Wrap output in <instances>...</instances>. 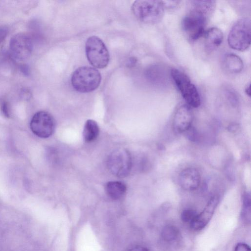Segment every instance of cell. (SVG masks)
Instances as JSON below:
<instances>
[{
    "instance_id": "1",
    "label": "cell",
    "mask_w": 251,
    "mask_h": 251,
    "mask_svg": "<svg viewBox=\"0 0 251 251\" xmlns=\"http://www.w3.org/2000/svg\"><path fill=\"white\" fill-rule=\"evenodd\" d=\"M190 2V10L182 19L181 26L188 38L194 41L204 34L207 19L212 13L202 3L196 1Z\"/></svg>"
},
{
    "instance_id": "2",
    "label": "cell",
    "mask_w": 251,
    "mask_h": 251,
    "mask_svg": "<svg viewBox=\"0 0 251 251\" xmlns=\"http://www.w3.org/2000/svg\"><path fill=\"white\" fill-rule=\"evenodd\" d=\"M165 8L161 0H138L133 2L131 10L139 21L146 24H154L162 19Z\"/></svg>"
},
{
    "instance_id": "3",
    "label": "cell",
    "mask_w": 251,
    "mask_h": 251,
    "mask_svg": "<svg viewBox=\"0 0 251 251\" xmlns=\"http://www.w3.org/2000/svg\"><path fill=\"white\" fill-rule=\"evenodd\" d=\"M101 77L99 71L89 66H81L76 69L71 77L73 88L80 93L91 92L99 86Z\"/></svg>"
},
{
    "instance_id": "4",
    "label": "cell",
    "mask_w": 251,
    "mask_h": 251,
    "mask_svg": "<svg viewBox=\"0 0 251 251\" xmlns=\"http://www.w3.org/2000/svg\"><path fill=\"white\" fill-rule=\"evenodd\" d=\"M251 35V20L248 18H243L238 20L230 30L228 44L235 50L244 51L250 46Z\"/></svg>"
},
{
    "instance_id": "5",
    "label": "cell",
    "mask_w": 251,
    "mask_h": 251,
    "mask_svg": "<svg viewBox=\"0 0 251 251\" xmlns=\"http://www.w3.org/2000/svg\"><path fill=\"white\" fill-rule=\"evenodd\" d=\"M171 75L187 104L194 108L199 107L201 104L199 93L189 77L176 68L171 69Z\"/></svg>"
},
{
    "instance_id": "6",
    "label": "cell",
    "mask_w": 251,
    "mask_h": 251,
    "mask_svg": "<svg viewBox=\"0 0 251 251\" xmlns=\"http://www.w3.org/2000/svg\"><path fill=\"white\" fill-rule=\"evenodd\" d=\"M85 50L89 63L96 68L102 69L108 65L110 55L103 42L98 37H89L85 43Z\"/></svg>"
},
{
    "instance_id": "7",
    "label": "cell",
    "mask_w": 251,
    "mask_h": 251,
    "mask_svg": "<svg viewBox=\"0 0 251 251\" xmlns=\"http://www.w3.org/2000/svg\"><path fill=\"white\" fill-rule=\"evenodd\" d=\"M107 167L114 175L119 177L127 176L132 167V158L128 151L120 149L113 151L109 155Z\"/></svg>"
},
{
    "instance_id": "8",
    "label": "cell",
    "mask_w": 251,
    "mask_h": 251,
    "mask_svg": "<svg viewBox=\"0 0 251 251\" xmlns=\"http://www.w3.org/2000/svg\"><path fill=\"white\" fill-rule=\"evenodd\" d=\"M55 121L52 115L48 112L40 111L32 117L30 127L32 132L42 138L50 137L55 129Z\"/></svg>"
},
{
    "instance_id": "9",
    "label": "cell",
    "mask_w": 251,
    "mask_h": 251,
    "mask_svg": "<svg viewBox=\"0 0 251 251\" xmlns=\"http://www.w3.org/2000/svg\"><path fill=\"white\" fill-rule=\"evenodd\" d=\"M32 49V41L28 35L19 33L11 37L9 43L10 52L16 60L23 61L28 59Z\"/></svg>"
},
{
    "instance_id": "10",
    "label": "cell",
    "mask_w": 251,
    "mask_h": 251,
    "mask_svg": "<svg viewBox=\"0 0 251 251\" xmlns=\"http://www.w3.org/2000/svg\"><path fill=\"white\" fill-rule=\"evenodd\" d=\"M193 115L191 107L187 104L179 106L176 109L173 121L174 131L182 133L188 130L191 126Z\"/></svg>"
},
{
    "instance_id": "11",
    "label": "cell",
    "mask_w": 251,
    "mask_h": 251,
    "mask_svg": "<svg viewBox=\"0 0 251 251\" xmlns=\"http://www.w3.org/2000/svg\"><path fill=\"white\" fill-rule=\"evenodd\" d=\"M218 203V197H212L203 210L201 213L198 214L190 223L191 228L195 230H200L203 228L212 218Z\"/></svg>"
},
{
    "instance_id": "12",
    "label": "cell",
    "mask_w": 251,
    "mask_h": 251,
    "mask_svg": "<svg viewBox=\"0 0 251 251\" xmlns=\"http://www.w3.org/2000/svg\"><path fill=\"white\" fill-rule=\"evenodd\" d=\"M178 182L180 187L186 191L197 189L201 183V175L199 171L194 168L183 169L178 176Z\"/></svg>"
},
{
    "instance_id": "13",
    "label": "cell",
    "mask_w": 251,
    "mask_h": 251,
    "mask_svg": "<svg viewBox=\"0 0 251 251\" xmlns=\"http://www.w3.org/2000/svg\"><path fill=\"white\" fill-rule=\"evenodd\" d=\"M204 45L207 51H211L216 50L223 40V33L219 28L213 27L204 33Z\"/></svg>"
},
{
    "instance_id": "14",
    "label": "cell",
    "mask_w": 251,
    "mask_h": 251,
    "mask_svg": "<svg viewBox=\"0 0 251 251\" xmlns=\"http://www.w3.org/2000/svg\"><path fill=\"white\" fill-rule=\"evenodd\" d=\"M107 195L112 199L117 200L121 199L126 194V186L123 182L112 181L108 182L105 187Z\"/></svg>"
},
{
    "instance_id": "15",
    "label": "cell",
    "mask_w": 251,
    "mask_h": 251,
    "mask_svg": "<svg viewBox=\"0 0 251 251\" xmlns=\"http://www.w3.org/2000/svg\"><path fill=\"white\" fill-rule=\"evenodd\" d=\"M224 65L227 71L234 74L240 73L244 66L240 57L234 53H229L225 56Z\"/></svg>"
},
{
    "instance_id": "16",
    "label": "cell",
    "mask_w": 251,
    "mask_h": 251,
    "mask_svg": "<svg viewBox=\"0 0 251 251\" xmlns=\"http://www.w3.org/2000/svg\"><path fill=\"white\" fill-rule=\"evenodd\" d=\"M100 132L97 123L93 120H88L84 125L83 130V138L85 142L90 143L95 140Z\"/></svg>"
},
{
    "instance_id": "17",
    "label": "cell",
    "mask_w": 251,
    "mask_h": 251,
    "mask_svg": "<svg viewBox=\"0 0 251 251\" xmlns=\"http://www.w3.org/2000/svg\"><path fill=\"white\" fill-rule=\"evenodd\" d=\"M179 231L175 226L167 225L163 227L161 231L162 239L167 242L175 241L178 237Z\"/></svg>"
},
{
    "instance_id": "18",
    "label": "cell",
    "mask_w": 251,
    "mask_h": 251,
    "mask_svg": "<svg viewBox=\"0 0 251 251\" xmlns=\"http://www.w3.org/2000/svg\"><path fill=\"white\" fill-rule=\"evenodd\" d=\"M163 73L160 66H154L149 70L148 75L149 77L153 81H158L161 80L163 76Z\"/></svg>"
},
{
    "instance_id": "19",
    "label": "cell",
    "mask_w": 251,
    "mask_h": 251,
    "mask_svg": "<svg viewBox=\"0 0 251 251\" xmlns=\"http://www.w3.org/2000/svg\"><path fill=\"white\" fill-rule=\"evenodd\" d=\"M198 215L197 212L193 209H186L181 214L182 221L185 223H191Z\"/></svg>"
},
{
    "instance_id": "20",
    "label": "cell",
    "mask_w": 251,
    "mask_h": 251,
    "mask_svg": "<svg viewBox=\"0 0 251 251\" xmlns=\"http://www.w3.org/2000/svg\"><path fill=\"white\" fill-rule=\"evenodd\" d=\"M235 251H251V250L247 244L240 243L236 246Z\"/></svg>"
},
{
    "instance_id": "21",
    "label": "cell",
    "mask_w": 251,
    "mask_h": 251,
    "mask_svg": "<svg viewBox=\"0 0 251 251\" xmlns=\"http://www.w3.org/2000/svg\"><path fill=\"white\" fill-rule=\"evenodd\" d=\"M1 110L3 114V115L6 117H9V112L8 108V106L7 103L5 102H2L1 106Z\"/></svg>"
},
{
    "instance_id": "22",
    "label": "cell",
    "mask_w": 251,
    "mask_h": 251,
    "mask_svg": "<svg viewBox=\"0 0 251 251\" xmlns=\"http://www.w3.org/2000/svg\"><path fill=\"white\" fill-rule=\"evenodd\" d=\"M128 251H150L148 249L142 246H136L130 249Z\"/></svg>"
},
{
    "instance_id": "23",
    "label": "cell",
    "mask_w": 251,
    "mask_h": 251,
    "mask_svg": "<svg viewBox=\"0 0 251 251\" xmlns=\"http://www.w3.org/2000/svg\"><path fill=\"white\" fill-rule=\"evenodd\" d=\"M137 62V59L135 57H131L129 58V62L128 63L129 66H134Z\"/></svg>"
},
{
    "instance_id": "24",
    "label": "cell",
    "mask_w": 251,
    "mask_h": 251,
    "mask_svg": "<svg viewBox=\"0 0 251 251\" xmlns=\"http://www.w3.org/2000/svg\"><path fill=\"white\" fill-rule=\"evenodd\" d=\"M251 86H250V83L249 84V85H248L246 88H245V92L246 93V94L249 96V97H250L251 96Z\"/></svg>"
}]
</instances>
